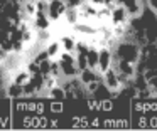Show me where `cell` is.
<instances>
[{
	"label": "cell",
	"mask_w": 157,
	"mask_h": 131,
	"mask_svg": "<svg viewBox=\"0 0 157 131\" xmlns=\"http://www.w3.org/2000/svg\"><path fill=\"white\" fill-rule=\"evenodd\" d=\"M113 57L117 59H125L137 64L140 60V45L135 40H120L117 47L113 49Z\"/></svg>",
	"instance_id": "cell-1"
},
{
	"label": "cell",
	"mask_w": 157,
	"mask_h": 131,
	"mask_svg": "<svg viewBox=\"0 0 157 131\" xmlns=\"http://www.w3.org/2000/svg\"><path fill=\"white\" fill-rule=\"evenodd\" d=\"M103 86L106 87V91H108L110 94H113V96H118L120 93H122V89L125 86L122 84V81H120L118 77V72H117L115 67H110L106 72H103Z\"/></svg>",
	"instance_id": "cell-2"
},
{
	"label": "cell",
	"mask_w": 157,
	"mask_h": 131,
	"mask_svg": "<svg viewBox=\"0 0 157 131\" xmlns=\"http://www.w3.org/2000/svg\"><path fill=\"white\" fill-rule=\"evenodd\" d=\"M66 9H68V3L66 0H49V5H48V17L51 19V22H59L63 20L66 13Z\"/></svg>",
	"instance_id": "cell-3"
},
{
	"label": "cell",
	"mask_w": 157,
	"mask_h": 131,
	"mask_svg": "<svg viewBox=\"0 0 157 131\" xmlns=\"http://www.w3.org/2000/svg\"><path fill=\"white\" fill-rule=\"evenodd\" d=\"M113 66V50L110 47H100V56H98V72L103 76V72Z\"/></svg>",
	"instance_id": "cell-4"
},
{
	"label": "cell",
	"mask_w": 157,
	"mask_h": 131,
	"mask_svg": "<svg viewBox=\"0 0 157 131\" xmlns=\"http://www.w3.org/2000/svg\"><path fill=\"white\" fill-rule=\"evenodd\" d=\"M130 17L127 13V9L123 7V3H118V5L112 7V17H110V24L112 25H117V24H127L130 22Z\"/></svg>",
	"instance_id": "cell-5"
},
{
	"label": "cell",
	"mask_w": 157,
	"mask_h": 131,
	"mask_svg": "<svg viewBox=\"0 0 157 131\" xmlns=\"http://www.w3.org/2000/svg\"><path fill=\"white\" fill-rule=\"evenodd\" d=\"M123 7L127 9L130 19H140L144 13V2L142 0H123Z\"/></svg>",
	"instance_id": "cell-6"
},
{
	"label": "cell",
	"mask_w": 157,
	"mask_h": 131,
	"mask_svg": "<svg viewBox=\"0 0 157 131\" xmlns=\"http://www.w3.org/2000/svg\"><path fill=\"white\" fill-rule=\"evenodd\" d=\"M32 25H34L36 30H48L51 29L52 22L46 12H36V15L32 17Z\"/></svg>",
	"instance_id": "cell-7"
},
{
	"label": "cell",
	"mask_w": 157,
	"mask_h": 131,
	"mask_svg": "<svg viewBox=\"0 0 157 131\" xmlns=\"http://www.w3.org/2000/svg\"><path fill=\"white\" fill-rule=\"evenodd\" d=\"M78 77H79V81H81L83 86H86V84L93 82V81H103V76H101V74H100L98 71H95V69H90V67H86V69L79 71Z\"/></svg>",
	"instance_id": "cell-8"
},
{
	"label": "cell",
	"mask_w": 157,
	"mask_h": 131,
	"mask_svg": "<svg viewBox=\"0 0 157 131\" xmlns=\"http://www.w3.org/2000/svg\"><path fill=\"white\" fill-rule=\"evenodd\" d=\"M44 49H46V52H48L49 59H59V56H61V52H63L61 40L59 39H51L44 45Z\"/></svg>",
	"instance_id": "cell-9"
},
{
	"label": "cell",
	"mask_w": 157,
	"mask_h": 131,
	"mask_svg": "<svg viewBox=\"0 0 157 131\" xmlns=\"http://www.w3.org/2000/svg\"><path fill=\"white\" fill-rule=\"evenodd\" d=\"M31 79H32V74L27 71V67H21V69H17L14 74H12V81L17 82V84H22V86L27 84Z\"/></svg>",
	"instance_id": "cell-10"
},
{
	"label": "cell",
	"mask_w": 157,
	"mask_h": 131,
	"mask_svg": "<svg viewBox=\"0 0 157 131\" xmlns=\"http://www.w3.org/2000/svg\"><path fill=\"white\" fill-rule=\"evenodd\" d=\"M98 56H100V49L95 45H90L88 52H86V59H88V67L90 69L98 71Z\"/></svg>",
	"instance_id": "cell-11"
},
{
	"label": "cell",
	"mask_w": 157,
	"mask_h": 131,
	"mask_svg": "<svg viewBox=\"0 0 157 131\" xmlns=\"http://www.w3.org/2000/svg\"><path fill=\"white\" fill-rule=\"evenodd\" d=\"M64 22L68 24L69 27H73V25H76V24L81 20V17H79V10L78 9H75V7H68L66 9V13H64Z\"/></svg>",
	"instance_id": "cell-12"
},
{
	"label": "cell",
	"mask_w": 157,
	"mask_h": 131,
	"mask_svg": "<svg viewBox=\"0 0 157 131\" xmlns=\"http://www.w3.org/2000/svg\"><path fill=\"white\" fill-rule=\"evenodd\" d=\"M59 40H61V45H63V50H64V52H76V44H78V40L73 35L64 34V35L59 37Z\"/></svg>",
	"instance_id": "cell-13"
},
{
	"label": "cell",
	"mask_w": 157,
	"mask_h": 131,
	"mask_svg": "<svg viewBox=\"0 0 157 131\" xmlns=\"http://www.w3.org/2000/svg\"><path fill=\"white\" fill-rule=\"evenodd\" d=\"M5 91H7V96L9 97H22V96H24V86H22V84L14 82V81H10V82L7 84Z\"/></svg>",
	"instance_id": "cell-14"
},
{
	"label": "cell",
	"mask_w": 157,
	"mask_h": 131,
	"mask_svg": "<svg viewBox=\"0 0 157 131\" xmlns=\"http://www.w3.org/2000/svg\"><path fill=\"white\" fill-rule=\"evenodd\" d=\"M48 96L52 97V99H56V101H63L68 94H66V89L61 86V84H56L54 87H51V89L48 91Z\"/></svg>",
	"instance_id": "cell-15"
},
{
	"label": "cell",
	"mask_w": 157,
	"mask_h": 131,
	"mask_svg": "<svg viewBox=\"0 0 157 131\" xmlns=\"http://www.w3.org/2000/svg\"><path fill=\"white\" fill-rule=\"evenodd\" d=\"M76 66L79 71L86 69L88 67V59H86V54H76Z\"/></svg>",
	"instance_id": "cell-16"
},
{
	"label": "cell",
	"mask_w": 157,
	"mask_h": 131,
	"mask_svg": "<svg viewBox=\"0 0 157 131\" xmlns=\"http://www.w3.org/2000/svg\"><path fill=\"white\" fill-rule=\"evenodd\" d=\"M147 87H149L150 94H152V97H157V76L150 77L149 81H147Z\"/></svg>",
	"instance_id": "cell-17"
},
{
	"label": "cell",
	"mask_w": 157,
	"mask_h": 131,
	"mask_svg": "<svg viewBox=\"0 0 157 131\" xmlns=\"http://www.w3.org/2000/svg\"><path fill=\"white\" fill-rule=\"evenodd\" d=\"M113 99H110V97H106V99L101 101V111H113Z\"/></svg>",
	"instance_id": "cell-18"
},
{
	"label": "cell",
	"mask_w": 157,
	"mask_h": 131,
	"mask_svg": "<svg viewBox=\"0 0 157 131\" xmlns=\"http://www.w3.org/2000/svg\"><path fill=\"white\" fill-rule=\"evenodd\" d=\"M137 126H139V128H147V126H149V118L144 116V113H140L139 119H137Z\"/></svg>",
	"instance_id": "cell-19"
},
{
	"label": "cell",
	"mask_w": 157,
	"mask_h": 131,
	"mask_svg": "<svg viewBox=\"0 0 157 131\" xmlns=\"http://www.w3.org/2000/svg\"><path fill=\"white\" fill-rule=\"evenodd\" d=\"M88 107L93 111L96 109H101V101H96V99H88Z\"/></svg>",
	"instance_id": "cell-20"
},
{
	"label": "cell",
	"mask_w": 157,
	"mask_h": 131,
	"mask_svg": "<svg viewBox=\"0 0 157 131\" xmlns=\"http://www.w3.org/2000/svg\"><path fill=\"white\" fill-rule=\"evenodd\" d=\"M51 111H52V113H61V111H63V103H61V101L52 103L51 104Z\"/></svg>",
	"instance_id": "cell-21"
},
{
	"label": "cell",
	"mask_w": 157,
	"mask_h": 131,
	"mask_svg": "<svg viewBox=\"0 0 157 131\" xmlns=\"http://www.w3.org/2000/svg\"><path fill=\"white\" fill-rule=\"evenodd\" d=\"M66 3H68V7H75V9H78V7L83 3V0H66Z\"/></svg>",
	"instance_id": "cell-22"
},
{
	"label": "cell",
	"mask_w": 157,
	"mask_h": 131,
	"mask_svg": "<svg viewBox=\"0 0 157 131\" xmlns=\"http://www.w3.org/2000/svg\"><path fill=\"white\" fill-rule=\"evenodd\" d=\"M149 128H157V116L149 118Z\"/></svg>",
	"instance_id": "cell-23"
},
{
	"label": "cell",
	"mask_w": 157,
	"mask_h": 131,
	"mask_svg": "<svg viewBox=\"0 0 157 131\" xmlns=\"http://www.w3.org/2000/svg\"><path fill=\"white\" fill-rule=\"evenodd\" d=\"M90 2H91L95 7H103L105 5V0H90Z\"/></svg>",
	"instance_id": "cell-24"
}]
</instances>
